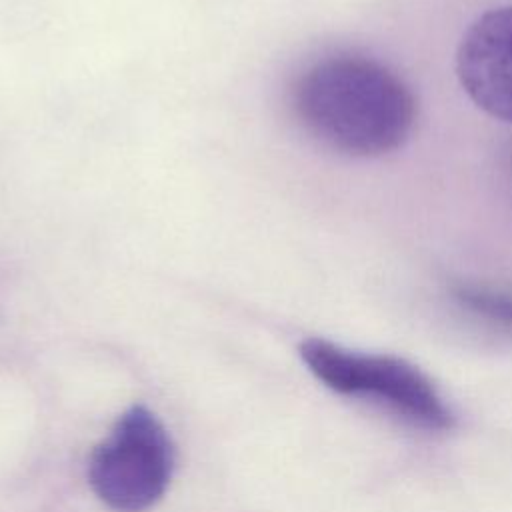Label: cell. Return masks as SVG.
Listing matches in <instances>:
<instances>
[{
	"mask_svg": "<svg viewBox=\"0 0 512 512\" xmlns=\"http://www.w3.org/2000/svg\"><path fill=\"white\" fill-rule=\"evenodd\" d=\"M300 356L308 370L338 394L370 398L428 430L454 426V414L432 380L402 358L356 352L322 338L304 340Z\"/></svg>",
	"mask_w": 512,
	"mask_h": 512,
	"instance_id": "cell-2",
	"label": "cell"
},
{
	"mask_svg": "<svg viewBox=\"0 0 512 512\" xmlns=\"http://www.w3.org/2000/svg\"><path fill=\"white\" fill-rule=\"evenodd\" d=\"M294 110L320 142L352 156H380L406 142L416 100L384 64L338 54L312 64L294 86Z\"/></svg>",
	"mask_w": 512,
	"mask_h": 512,
	"instance_id": "cell-1",
	"label": "cell"
},
{
	"mask_svg": "<svg viewBox=\"0 0 512 512\" xmlns=\"http://www.w3.org/2000/svg\"><path fill=\"white\" fill-rule=\"evenodd\" d=\"M450 292L454 302L468 314L512 332V290L478 282H456Z\"/></svg>",
	"mask_w": 512,
	"mask_h": 512,
	"instance_id": "cell-5",
	"label": "cell"
},
{
	"mask_svg": "<svg viewBox=\"0 0 512 512\" xmlns=\"http://www.w3.org/2000/svg\"><path fill=\"white\" fill-rule=\"evenodd\" d=\"M172 472V440L146 406L128 408L88 458L94 494L116 512H144L154 506Z\"/></svg>",
	"mask_w": 512,
	"mask_h": 512,
	"instance_id": "cell-3",
	"label": "cell"
},
{
	"mask_svg": "<svg viewBox=\"0 0 512 512\" xmlns=\"http://www.w3.org/2000/svg\"><path fill=\"white\" fill-rule=\"evenodd\" d=\"M456 74L476 106L512 122V4L484 12L466 30Z\"/></svg>",
	"mask_w": 512,
	"mask_h": 512,
	"instance_id": "cell-4",
	"label": "cell"
}]
</instances>
